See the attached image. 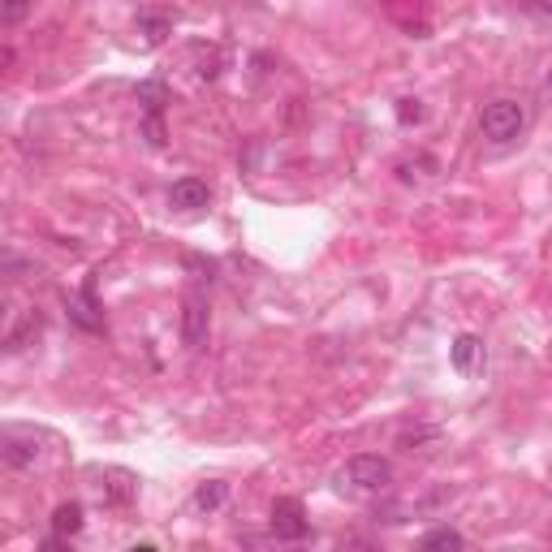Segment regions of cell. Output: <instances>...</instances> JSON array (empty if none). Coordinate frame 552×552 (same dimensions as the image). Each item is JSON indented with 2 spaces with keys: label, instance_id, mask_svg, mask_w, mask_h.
<instances>
[{
  "label": "cell",
  "instance_id": "cell-12",
  "mask_svg": "<svg viewBox=\"0 0 552 552\" xmlns=\"http://www.w3.org/2000/svg\"><path fill=\"white\" fill-rule=\"evenodd\" d=\"M462 544H466V540H462V535L453 531V527H436V531H427L423 540H419L423 552H436V548H462Z\"/></svg>",
  "mask_w": 552,
  "mask_h": 552
},
{
  "label": "cell",
  "instance_id": "cell-11",
  "mask_svg": "<svg viewBox=\"0 0 552 552\" xmlns=\"http://www.w3.org/2000/svg\"><path fill=\"white\" fill-rule=\"evenodd\" d=\"M225 496H229V483H220V479H212V483H199V492H195V509H220L225 505Z\"/></svg>",
  "mask_w": 552,
  "mask_h": 552
},
{
  "label": "cell",
  "instance_id": "cell-1",
  "mask_svg": "<svg viewBox=\"0 0 552 552\" xmlns=\"http://www.w3.org/2000/svg\"><path fill=\"white\" fill-rule=\"evenodd\" d=\"M522 126H527V108H522L518 100H492L479 113V130H483V138H492V143H509V138H518Z\"/></svg>",
  "mask_w": 552,
  "mask_h": 552
},
{
  "label": "cell",
  "instance_id": "cell-14",
  "mask_svg": "<svg viewBox=\"0 0 552 552\" xmlns=\"http://www.w3.org/2000/svg\"><path fill=\"white\" fill-rule=\"evenodd\" d=\"M138 100L147 104V113H164L169 91H164V82H138Z\"/></svg>",
  "mask_w": 552,
  "mask_h": 552
},
{
  "label": "cell",
  "instance_id": "cell-16",
  "mask_svg": "<svg viewBox=\"0 0 552 552\" xmlns=\"http://www.w3.org/2000/svg\"><path fill=\"white\" fill-rule=\"evenodd\" d=\"M143 134L151 147H164V113H147L143 117Z\"/></svg>",
  "mask_w": 552,
  "mask_h": 552
},
{
  "label": "cell",
  "instance_id": "cell-4",
  "mask_svg": "<svg viewBox=\"0 0 552 552\" xmlns=\"http://www.w3.org/2000/svg\"><path fill=\"white\" fill-rule=\"evenodd\" d=\"M138 496V479L130 471H121V466H108L100 475V501L104 505H130Z\"/></svg>",
  "mask_w": 552,
  "mask_h": 552
},
{
  "label": "cell",
  "instance_id": "cell-17",
  "mask_svg": "<svg viewBox=\"0 0 552 552\" xmlns=\"http://www.w3.org/2000/svg\"><path fill=\"white\" fill-rule=\"evenodd\" d=\"M548 87H552V69H548Z\"/></svg>",
  "mask_w": 552,
  "mask_h": 552
},
{
  "label": "cell",
  "instance_id": "cell-3",
  "mask_svg": "<svg viewBox=\"0 0 552 552\" xmlns=\"http://www.w3.org/2000/svg\"><path fill=\"white\" fill-rule=\"evenodd\" d=\"M345 479H350L358 492H384L393 483V466L384 458H371V453H358V458H350V466H345Z\"/></svg>",
  "mask_w": 552,
  "mask_h": 552
},
{
  "label": "cell",
  "instance_id": "cell-7",
  "mask_svg": "<svg viewBox=\"0 0 552 552\" xmlns=\"http://www.w3.org/2000/svg\"><path fill=\"white\" fill-rule=\"evenodd\" d=\"M207 199H212V190H207V182H199V177H182V182H173V190H169V203L182 207V212L207 207Z\"/></svg>",
  "mask_w": 552,
  "mask_h": 552
},
{
  "label": "cell",
  "instance_id": "cell-8",
  "mask_svg": "<svg viewBox=\"0 0 552 552\" xmlns=\"http://www.w3.org/2000/svg\"><path fill=\"white\" fill-rule=\"evenodd\" d=\"M479 358H483V341L475 333H462L458 341H453V367H458L462 376H466V371H475Z\"/></svg>",
  "mask_w": 552,
  "mask_h": 552
},
{
  "label": "cell",
  "instance_id": "cell-15",
  "mask_svg": "<svg viewBox=\"0 0 552 552\" xmlns=\"http://www.w3.org/2000/svg\"><path fill=\"white\" fill-rule=\"evenodd\" d=\"M31 9H35V0H0V18H5V26H18Z\"/></svg>",
  "mask_w": 552,
  "mask_h": 552
},
{
  "label": "cell",
  "instance_id": "cell-9",
  "mask_svg": "<svg viewBox=\"0 0 552 552\" xmlns=\"http://www.w3.org/2000/svg\"><path fill=\"white\" fill-rule=\"evenodd\" d=\"M52 531L61 535V540H74L82 531V505L69 501V505H57V514H52Z\"/></svg>",
  "mask_w": 552,
  "mask_h": 552
},
{
  "label": "cell",
  "instance_id": "cell-13",
  "mask_svg": "<svg viewBox=\"0 0 552 552\" xmlns=\"http://www.w3.org/2000/svg\"><path fill=\"white\" fill-rule=\"evenodd\" d=\"M173 31L169 18H156V13H147V18H138V35L147 39V44H164V35Z\"/></svg>",
  "mask_w": 552,
  "mask_h": 552
},
{
  "label": "cell",
  "instance_id": "cell-2",
  "mask_svg": "<svg viewBox=\"0 0 552 552\" xmlns=\"http://www.w3.org/2000/svg\"><path fill=\"white\" fill-rule=\"evenodd\" d=\"M311 522H307V509H302V501H294V496H276L272 501V535L276 540H307Z\"/></svg>",
  "mask_w": 552,
  "mask_h": 552
},
{
  "label": "cell",
  "instance_id": "cell-10",
  "mask_svg": "<svg viewBox=\"0 0 552 552\" xmlns=\"http://www.w3.org/2000/svg\"><path fill=\"white\" fill-rule=\"evenodd\" d=\"M35 337H39V315H35V311H26V315H22V324L5 337V350H9V354H18V350H26V345H31Z\"/></svg>",
  "mask_w": 552,
  "mask_h": 552
},
{
  "label": "cell",
  "instance_id": "cell-5",
  "mask_svg": "<svg viewBox=\"0 0 552 552\" xmlns=\"http://www.w3.org/2000/svg\"><path fill=\"white\" fill-rule=\"evenodd\" d=\"M0 458H5V466H13V471H26V466L39 458V440L22 436V432H5L0 436Z\"/></svg>",
  "mask_w": 552,
  "mask_h": 552
},
{
  "label": "cell",
  "instance_id": "cell-6",
  "mask_svg": "<svg viewBox=\"0 0 552 552\" xmlns=\"http://www.w3.org/2000/svg\"><path fill=\"white\" fill-rule=\"evenodd\" d=\"M182 341L190 345V350H199V345L207 341V302L199 294H190L186 307H182Z\"/></svg>",
  "mask_w": 552,
  "mask_h": 552
}]
</instances>
